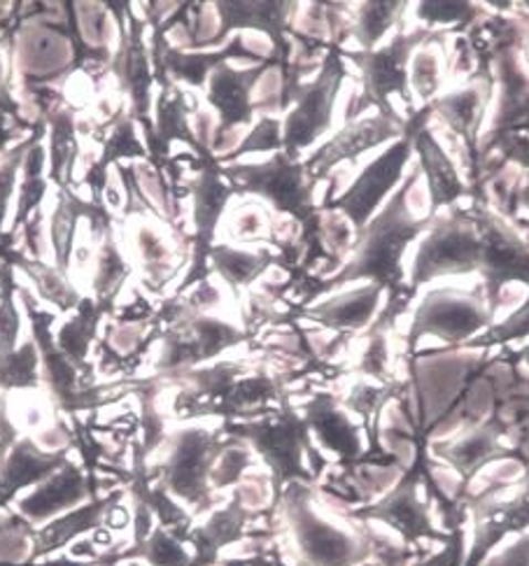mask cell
Segmentation results:
<instances>
[{
    "mask_svg": "<svg viewBox=\"0 0 529 566\" xmlns=\"http://www.w3.org/2000/svg\"><path fill=\"white\" fill-rule=\"evenodd\" d=\"M131 248H134L141 264L145 285H149V290L164 287L175 273V250L170 248L168 238L147 217H136L134 227H131Z\"/></svg>",
    "mask_w": 529,
    "mask_h": 566,
    "instance_id": "obj_14",
    "label": "cell"
},
{
    "mask_svg": "<svg viewBox=\"0 0 529 566\" xmlns=\"http://www.w3.org/2000/svg\"><path fill=\"white\" fill-rule=\"evenodd\" d=\"M0 155H6V151H3V149H0Z\"/></svg>",
    "mask_w": 529,
    "mask_h": 566,
    "instance_id": "obj_33",
    "label": "cell"
},
{
    "mask_svg": "<svg viewBox=\"0 0 529 566\" xmlns=\"http://www.w3.org/2000/svg\"><path fill=\"white\" fill-rule=\"evenodd\" d=\"M92 481L82 473L71 460L59 471H54L48 481L35 485L27 496L17 499V513L27 517L31 525H45L52 517L80 509L90 499Z\"/></svg>",
    "mask_w": 529,
    "mask_h": 566,
    "instance_id": "obj_5",
    "label": "cell"
},
{
    "mask_svg": "<svg viewBox=\"0 0 529 566\" xmlns=\"http://www.w3.org/2000/svg\"><path fill=\"white\" fill-rule=\"evenodd\" d=\"M69 462V452H48L42 450L33 439H21L12 446L0 464V506L31 485H40L42 481L59 471Z\"/></svg>",
    "mask_w": 529,
    "mask_h": 566,
    "instance_id": "obj_8",
    "label": "cell"
},
{
    "mask_svg": "<svg viewBox=\"0 0 529 566\" xmlns=\"http://www.w3.org/2000/svg\"><path fill=\"white\" fill-rule=\"evenodd\" d=\"M261 69L252 65L248 71H236L222 63L212 71L208 84V101L217 107L219 126L217 128H240L250 122L252 115V86L259 80Z\"/></svg>",
    "mask_w": 529,
    "mask_h": 566,
    "instance_id": "obj_9",
    "label": "cell"
},
{
    "mask_svg": "<svg viewBox=\"0 0 529 566\" xmlns=\"http://www.w3.org/2000/svg\"><path fill=\"white\" fill-rule=\"evenodd\" d=\"M17 443V427L10 422L8 418V408H6V399L0 397V464L6 460V452L12 450V446Z\"/></svg>",
    "mask_w": 529,
    "mask_h": 566,
    "instance_id": "obj_32",
    "label": "cell"
},
{
    "mask_svg": "<svg viewBox=\"0 0 529 566\" xmlns=\"http://www.w3.org/2000/svg\"><path fill=\"white\" fill-rule=\"evenodd\" d=\"M17 294L24 303V308L29 313L31 319V334L33 340L38 345V353H40V364H42V371H45V380L48 387L52 391V397L56 399V403L65 410H82V408H92L96 403L107 401L110 397L117 395V389H103V387H82L80 385V368L65 357L54 338L52 332V322H54V313L50 311H42L33 294L27 287H19L17 285Z\"/></svg>",
    "mask_w": 529,
    "mask_h": 566,
    "instance_id": "obj_2",
    "label": "cell"
},
{
    "mask_svg": "<svg viewBox=\"0 0 529 566\" xmlns=\"http://www.w3.org/2000/svg\"><path fill=\"white\" fill-rule=\"evenodd\" d=\"M0 261H8L10 266H17L19 271H24L33 280L38 296L45 303H50V306H54L56 311H61V313L73 311L75 313L80 308L84 296L75 290V285L69 280V273H63L54 264L31 259L29 254H24L17 248L0 250Z\"/></svg>",
    "mask_w": 529,
    "mask_h": 566,
    "instance_id": "obj_11",
    "label": "cell"
},
{
    "mask_svg": "<svg viewBox=\"0 0 529 566\" xmlns=\"http://www.w3.org/2000/svg\"><path fill=\"white\" fill-rule=\"evenodd\" d=\"M48 178L56 189H69L73 185L75 166L80 159L77 119L69 105L48 119Z\"/></svg>",
    "mask_w": 529,
    "mask_h": 566,
    "instance_id": "obj_13",
    "label": "cell"
},
{
    "mask_svg": "<svg viewBox=\"0 0 529 566\" xmlns=\"http://www.w3.org/2000/svg\"><path fill=\"white\" fill-rule=\"evenodd\" d=\"M229 178L242 189L267 196L280 210H288L292 214H303L308 201H311V193L303 185L301 168L284 157H276L261 166H234L229 168Z\"/></svg>",
    "mask_w": 529,
    "mask_h": 566,
    "instance_id": "obj_6",
    "label": "cell"
},
{
    "mask_svg": "<svg viewBox=\"0 0 529 566\" xmlns=\"http://www.w3.org/2000/svg\"><path fill=\"white\" fill-rule=\"evenodd\" d=\"M152 566H183L187 562V553L175 536L166 530H154L143 546L136 548Z\"/></svg>",
    "mask_w": 529,
    "mask_h": 566,
    "instance_id": "obj_27",
    "label": "cell"
},
{
    "mask_svg": "<svg viewBox=\"0 0 529 566\" xmlns=\"http://www.w3.org/2000/svg\"><path fill=\"white\" fill-rule=\"evenodd\" d=\"M147 329H149V319H145V322L110 319L103 343L120 357H131L136 350H141V345L147 336Z\"/></svg>",
    "mask_w": 529,
    "mask_h": 566,
    "instance_id": "obj_26",
    "label": "cell"
},
{
    "mask_svg": "<svg viewBox=\"0 0 529 566\" xmlns=\"http://www.w3.org/2000/svg\"><path fill=\"white\" fill-rule=\"evenodd\" d=\"M128 273H131L128 261L124 256V250L117 241L115 231L107 233L98 243L96 261H94V275H92L94 301L113 311V303L122 292Z\"/></svg>",
    "mask_w": 529,
    "mask_h": 566,
    "instance_id": "obj_17",
    "label": "cell"
},
{
    "mask_svg": "<svg viewBox=\"0 0 529 566\" xmlns=\"http://www.w3.org/2000/svg\"><path fill=\"white\" fill-rule=\"evenodd\" d=\"M0 359H6L17 350V338L21 329V317L17 311V280L14 266L0 261Z\"/></svg>",
    "mask_w": 529,
    "mask_h": 566,
    "instance_id": "obj_22",
    "label": "cell"
},
{
    "mask_svg": "<svg viewBox=\"0 0 529 566\" xmlns=\"http://www.w3.org/2000/svg\"><path fill=\"white\" fill-rule=\"evenodd\" d=\"M103 149L98 161L107 168H113L117 164L126 161H147L149 151L138 134V122L126 111L105 128V138H103Z\"/></svg>",
    "mask_w": 529,
    "mask_h": 566,
    "instance_id": "obj_18",
    "label": "cell"
},
{
    "mask_svg": "<svg viewBox=\"0 0 529 566\" xmlns=\"http://www.w3.org/2000/svg\"><path fill=\"white\" fill-rule=\"evenodd\" d=\"M212 266L219 275H225L231 285H246L261 269L267 266V254L240 252L234 248H215L210 252Z\"/></svg>",
    "mask_w": 529,
    "mask_h": 566,
    "instance_id": "obj_25",
    "label": "cell"
},
{
    "mask_svg": "<svg viewBox=\"0 0 529 566\" xmlns=\"http://www.w3.org/2000/svg\"><path fill=\"white\" fill-rule=\"evenodd\" d=\"M0 290H3V287H0Z\"/></svg>",
    "mask_w": 529,
    "mask_h": 566,
    "instance_id": "obj_34",
    "label": "cell"
},
{
    "mask_svg": "<svg viewBox=\"0 0 529 566\" xmlns=\"http://www.w3.org/2000/svg\"><path fill=\"white\" fill-rule=\"evenodd\" d=\"M105 313H110V308L101 306L94 298H82L80 308L73 313L71 319H65L59 326V332L54 336L59 350L69 357L80 371L86 368V359H90L98 324L105 317Z\"/></svg>",
    "mask_w": 529,
    "mask_h": 566,
    "instance_id": "obj_16",
    "label": "cell"
},
{
    "mask_svg": "<svg viewBox=\"0 0 529 566\" xmlns=\"http://www.w3.org/2000/svg\"><path fill=\"white\" fill-rule=\"evenodd\" d=\"M33 553L31 522L17 513H0V564H19Z\"/></svg>",
    "mask_w": 529,
    "mask_h": 566,
    "instance_id": "obj_24",
    "label": "cell"
},
{
    "mask_svg": "<svg viewBox=\"0 0 529 566\" xmlns=\"http://www.w3.org/2000/svg\"><path fill=\"white\" fill-rule=\"evenodd\" d=\"M19 235L24 238V250L29 252L31 259L38 261H48V250H50V241H48V217L42 210L33 212L31 220L21 227Z\"/></svg>",
    "mask_w": 529,
    "mask_h": 566,
    "instance_id": "obj_28",
    "label": "cell"
},
{
    "mask_svg": "<svg viewBox=\"0 0 529 566\" xmlns=\"http://www.w3.org/2000/svg\"><path fill=\"white\" fill-rule=\"evenodd\" d=\"M248 464H250V454L246 450H238V448L227 450L222 454V460H219L217 467L210 471L212 485L215 488H227V485L236 483Z\"/></svg>",
    "mask_w": 529,
    "mask_h": 566,
    "instance_id": "obj_29",
    "label": "cell"
},
{
    "mask_svg": "<svg viewBox=\"0 0 529 566\" xmlns=\"http://www.w3.org/2000/svg\"><path fill=\"white\" fill-rule=\"evenodd\" d=\"M215 441L201 429L175 433L162 462V485L180 502L201 506L208 496Z\"/></svg>",
    "mask_w": 529,
    "mask_h": 566,
    "instance_id": "obj_4",
    "label": "cell"
},
{
    "mask_svg": "<svg viewBox=\"0 0 529 566\" xmlns=\"http://www.w3.org/2000/svg\"><path fill=\"white\" fill-rule=\"evenodd\" d=\"M120 29L117 50L110 59L107 75H113L120 94L126 98V107L136 122L149 119L152 111V82L154 69L149 56V42L145 40V19L138 14L136 3L113 0L105 3Z\"/></svg>",
    "mask_w": 529,
    "mask_h": 566,
    "instance_id": "obj_1",
    "label": "cell"
},
{
    "mask_svg": "<svg viewBox=\"0 0 529 566\" xmlns=\"http://www.w3.org/2000/svg\"><path fill=\"white\" fill-rule=\"evenodd\" d=\"M40 353L35 340L21 343L12 355L0 359V389H35Z\"/></svg>",
    "mask_w": 529,
    "mask_h": 566,
    "instance_id": "obj_21",
    "label": "cell"
},
{
    "mask_svg": "<svg viewBox=\"0 0 529 566\" xmlns=\"http://www.w3.org/2000/svg\"><path fill=\"white\" fill-rule=\"evenodd\" d=\"M75 24L77 35L90 50L115 52L120 42V29L115 24L105 3H90V0H75Z\"/></svg>",
    "mask_w": 529,
    "mask_h": 566,
    "instance_id": "obj_19",
    "label": "cell"
},
{
    "mask_svg": "<svg viewBox=\"0 0 529 566\" xmlns=\"http://www.w3.org/2000/svg\"><path fill=\"white\" fill-rule=\"evenodd\" d=\"M263 231H267V220H263V212L259 208L238 210V217H236V235L238 238H257Z\"/></svg>",
    "mask_w": 529,
    "mask_h": 566,
    "instance_id": "obj_31",
    "label": "cell"
},
{
    "mask_svg": "<svg viewBox=\"0 0 529 566\" xmlns=\"http://www.w3.org/2000/svg\"><path fill=\"white\" fill-rule=\"evenodd\" d=\"M90 222V238L101 243L107 233L115 231V217L105 206L94 203L92 199H82L75 187L56 189V201L48 214V241L54 256V266L63 273H71L75 238L80 222Z\"/></svg>",
    "mask_w": 529,
    "mask_h": 566,
    "instance_id": "obj_3",
    "label": "cell"
},
{
    "mask_svg": "<svg viewBox=\"0 0 529 566\" xmlns=\"http://www.w3.org/2000/svg\"><path fill=\"white\" fill-rule=\"evenodd\" d=\"M339 80V63L329 59L318 82L308 84L297 111L284 122L282 140L290 151H299L305 145H311L322 130L329 126V115H332V98Z\"/></svg>",
    "mask_w": 529,
    "mask_h": 566,
    "instance_id": "obj_7",
    "label": "cell"
},
{
    "mask_svg": "<svg viewBox=\"0 0 529 566\" xmlns=\"http://www.w3.org/2000/svg\"><path fill=\"white\" fill-rule=\"evenodd\" d=\"M229 187L219 182L215 178V172L204 170L198 180L194 182V222H196V250H194V261H191V271L187 280H183V287H189L194 280L201 277V266H206L208 259V248L215 235V227L219 214L225 210V203L229 201Z\"/></svg>",
    "mask_w": 529,
    "mask_h": 566,
    "instance_id": "obj_10",
    "label": "cell"
},
{
    "mask_svg": "<svg viewBox=\"0 0 529 566\" xmlns=\"http://www.w3.org/2000/svg\"><path fill=\"white\" fill-rule=\"evenodd\" d=\"M19 199H17V212L12 217L10 224V241L19 235L21 227H24L31 214L40 210L42 201H45L48 189H50V178H48V149L42 145V140L33 143L31 149L27 151L24 164H21L19 172Z\"/></svg>",
    "mask_w": 529,
    "mask_h": 566,
    "instance_id": "obj_15",
    "label": "cell"
},
{
    "mask_svg": "<svg viewBox=\"0 0 529 566\" xmlns=\"http://www.w3.org/2000/svg\"><path fill=\"white\" fill-rule=\"evenodd\" d=\"M122 499H124V492L115 490L110 496H103V499L96 496L90 504L59 515L45 530H40L38 536H33V553L42 555V553L56 551L65 546V543H71L73 538L82 536L84 532L101 527L103 515H107V511L117 506Z\"/></svg>",
    "mask_w": 529,
    "mask_h": 566,
    "instance_id": "obj_12",
    "label": "cell"
},
{
    "mask_svg": "<svg viewBox=\"0 0 529 566\" xmlns=\"http://www.w3.org/2000/svg\"><path fill=\"white\" fill-rule=\"evenodd\" d=\"M134 172L152 212H157L164 220L173 222L178 217V210H175V199L164 176V168L154 166L152 161H134Z\"/></svg>",
    "mask_w": 529,
    "mask_h": 566,
    "instance_id": "obj_23",
    "label": "cell"
},
{
    "mask_svg": "<svg viewBox=\"0 0 529 566\" xmlns=\"http://www.w3.org/2000/svg\"><path fill=\"white\" fill-rule=\"evenodd\" d=\"M42 136H48V124H40L33 134L21 140L17 145H12L10 151H6L3 159H0V250H8V241H6V217H8V210H10V199L12 193L17 189V178L21 172V164H24V157L27 151L31 149L33 143L42 140Z\"/></svg>",
    "mask_w": 529,
    "mask_h": 566,
    "instance_id": "obj_20",
    "label": "cell"
},
{
    "mask_svg": "<svg viewBox=\"0 0 529 566\" xmlns=\"http://www.w3.org/2000/svg\"><path fill=\"white\" fill-rule=\"evenodd\" d=\"M280 143H282V134H280L278 122L261 119L252 128V134L246 138V143L236 147V151L238 155H248V151H267V149L280 147Z\"/></svg>",
    "mask_w": 529,
    "mask_h": 566,
    "instance_id": "obj_30",
    "label": "cell"
}]
</instances>
